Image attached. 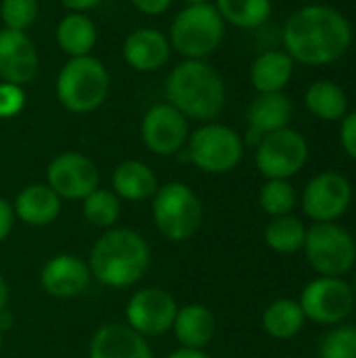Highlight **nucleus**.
<instances>
[{"mask_svg": "<svg viewBox=\"0 0 356 358\" xmlns=\"http://www.w3.org/2000/svg\"><path fill=\"white\" fill-rule=\"evenodd\" d=\"M38 17V0H2L0 19L4 27L25 31L34 25Z\"/></svg>", "mask_w": 356, "mask_h": 358, "instance_id": "obj_32", "label": "nucleus"}, {"mask_svg": "<svg viewBox=\"0 0 356 358\" xmlns=\"http://www.w3.org/2000/svg\"><path fill=\"white\" fill-rule=\"evenodd\" d=\"M304 321H306V317H304L300 304L296 300H287V298L275 300L273 304L266 306V310L262 315V327L275 340L296 338L302 331Z\"/></svg>", "mask_w": 356, "mask_h": 358, "instance_id": "obj_26", "label": "nucleus"}, {"mask_svg": "<svg viewBox=\"0 0 356 358\" xmlns=\"http://www.w3.org/2000/svg\"><path fill=\"white\" fill-rule=\"evenodd\" d=\"M306 227L296 216H277L264 229V241L279 254H296L304 248Z\"/></svg>", "mask_w": 356, "mask_h": 358, "instance_id": "obj_28", "label": "nucleus"}, {"mask_svg": "<svg viewBox=\"0 0 356 358\" xmlns=\"http://www.w3.org/2000/svg\"><path fill=\"white\" fill-rule=\"evenodd\" d=\"M90 358H153V352L147 340L130 325L109 323L94 334Z\"/></svg>", "mask_w": 356, "mask_h": 358, "instance_id": "obj_18", "label": "nucleus"}, {"mask_svg": "<svg viewBox=\"0 0 356 358\" xmlns=\"http://www.w3.org/2000/svg\"><path fill=\"white\" fill-rule=\"evenodd\" d=\"M46 185L61 199H84L94 189H99V168L90 157L67 151L48 164Z\"/></svg>", "mask_w": 356, "mask_h": 358, "instance_id": "obj_12", "label": "nucleus"}, {"mask_svg": "<svg viewBox=\"0 0 356 358\" xmlns=\"http://www.w3.org/2000/svg\"><path fill=\"white\" fill-rule=\"evenodd\" d=\"M153 220L170 241L193 237L204 222V206L185 182H168L153 195Z\"/></svg>", "mask_w": 356, "mask_h": 358, "instance_id": "obj_7", "label": "nucleus"}, {"mask_svg": "<svg viewBox=\"0 0 356 358\" xmlns=\"http://www.w3.org/2000/svg\"><path fill=\"white\" fill-rule=\"evenodd\" d=\"M294 117V103L285 92H258L250 103L245 120L248 128L260 136L287 128Z\"/></svg>", "mask_w": 356, "mask_h": 358, "instance_id": "obj_19", "label": "nucleus"}, {"mask_svg": "<svg viewBox=\"0 0 356 358\" xmlns=\"http://www.w3.org/2000/svg\"><path fill=\"white\" fill-rule=\"evenodd\" d=\"M308 264L321 277H342L353 271L356 262V243L353 235L334 222H315L306 229L304 248Z\"/></svg>", "mask_w": 356, "mask_h": 358, "instance_id": "obj_8", "label": "nucleus"}, {"mask_svg": "<svg viewBox=\"0 0 356 358\" xmlns=\"http://www.w3.org/2000/svg\"><path fill=\"white\" fill-rule=\"evenodd\" d=\"M340 143L346 155L356 162V111H348L340 120Z\"/></svg>", "mask_w": 356, "mask_h": 358, "instance_id": "obj_34", "label": "nucleus"}, {"mask_svg": "<svg viewBox=\"0 0 356 358\" xmlns=\"http://www.w3.org/2000/svg\"><path fill=\"white\" fill-rule=\"evenodd\" d=\"M260 206L262 210L277 218V216H287L292 214V210L296 208V189L290 180H266L260 189Z\"/></svg>", "mask_w": 356, "mask_h": 358, "instance_id": "obj_30", "label": "nucleus"}, {"mask_svg": "<svg viewBox=\"0 0 356 358\" xmlns=\"http://www.w3.org/2000/svg\"><path fill=\"white\" fill-rule=\"evenodd\" d=\"M319 358H356V327H334L321 342Z\"/></svg>", "mask_w": 356, "mask_h": 358, "instance_id": "obj_31", "label": "nucleus"}, {"mask_svg": "<svg viewBox=\"0 0 356 358\" xmlns=\"http://www.w3.org/2000/svg\"><path fill=\"white\" fill-rule=\"evenodd\" d=\"M55 38L69 59L86 57L97 44V25L86 13H69L59 21Z\"/></svg>", "mask_w": 356, "mask_h": 358, "instance_id": "obj_24", "label": "nucleus"}, {"mask_svg": "<svg viewBox=\"0 0 356 358\" xmlns=\"http://www.w3.org/2000/svg\"><path fill=\"white\" fill-rule=\"evenodd\" d=\"M353 201V185L340 172H321L308 180L302 193V210L315 222H334L346 214Z\"/></svg>", "mask_w": 356, "mask_h": 358, "instance_id": "obj_11", "label": "nucleus"}, {"mask_svg": "<svg viewBox=\"0 0 356 358\" xmlns=\"http://www.w3.org/2000/svg\"><path fill=\"white\" fill-rule=\"evenodd\" d=\"M243 138L225 124H206L189 134L183 157L208 174H225L239 166L243 157Z\"/></svg>", "mask_w": 356, "mask_h": 358, "instance_id": "obj_6", "label": "nucleus"}, {"mask_svg": "<svg viewBox=\"0 0 356 358\" xmlns=\"http://www.w3.org/2000/svg\"><path fill=\"white\" fill-rule=\"evenodd\" d=\"M65 8H69V13H86L90 8H94L101 0H59Z\"/></svg>", "mask_w": 356, "mask_h": 358, "instance_id": "obj_37", "label": "nucleus"}, {"mask_svg": "<svg viewBox=\"0 0 356 358\" xmlns=\"http://www.w3.org/2000/svg\"><path fill=\"white\" fill-rule=\"evenodd\" d=\"M13 220H15V210L13 206L0 197V243L8 237L10 229H13Z\"/></svg>", "mask_w": 356, "mask_h": 358, "instance_id": "obj_36", "label": "nucleus"}, {"mask_svg": "<svg viewBox=\"0 0 356 358\" xmlns=\"http://www.w3.org/2000/svg\"><path fill=\"white\" fill-rule=\"evenodd\" d=\"M40 67L38 50L25 31L0 29V78L2 82L25 86L29 84Z\"/></svg>", "mask_w": 356, "mask_h": 358, "instance_id": "obj_15", "label": "nucleus"}, {"mask_svg": "<svg viewBox=\"0 0 356 358\" xmlns=\"http://www.w3.org/2000/svg\"><path fill=\"white\" fill-rule=\"evenodd\" d=\"M170 40L153 27H138L124 40L122 52L126 63L136 71H157L170 59Z\"/></svg>", "mask_w": 356, "mask_h": 358, "instance_id": "obj_17", "label": "nucleus"}, {"mask_svg": "<svg viewBox=\"0 0 356 358\" xmlns=\"http://www.w3.org/2000/svg\"><path fill=\"white\" fill-rule=\"evenodd\" d=\"M0 350H2V331H0Z\"/></svg>", "mask_w": 356, "mask_h": 358, "instance_id": "obj_41", "label": "nucleus"}, {"mask_svg": "<svg viewBox=\"0 0 356 358\" xmlns=\"http://www.w3.org/2000/svg\"><path fill=\"white\" fill-rule=\"evenodd\" d=\"M166 99L187 120L210 122L225 109L227 86L222 76L204 59H185L166 80Z\"/></svg>", "mask_w": 356, "mask_h": 358, "instance_id": "obj_2", "label": "nucleus"}, {"mask_svg": "<svg viewBox=\"0 0 356 358\" xmlns=\"http://www.w3.org/2000/svg\"><path fill=\"white\" fill-rule=\"evenodd\" d=\"M308 159V143L294 128H281L264 134L256 147V168L266 178L290 180Z\"/></svg>", "mask_w": 356, "mask_h": 358, "instance_id": "obj_9", "label": "nucleus"}, {"mask_svg": "<svg viewBox=\"0 0 356 358\" xmlns=\"http://www.w3.org/2000/svg\"><path fill=\"white\" fill-rule=\"evenodd\" d=\"M15 216L29 227H46L61 212V197L48 185H29L15 199Z\"/></svg>", "mask_w": 356, "mask_h": 358, "instance_id": "obj_21", "label": "nucleus"}, {"mask_svg": "<svg viewBox=\"0 0 356 358\" xmlns=\"http://www.w3.org/2000/svg\"><path fill=\"white\" fill-rule=\"evenodd\" d=\"M298 304L306 319L319 325H340L353 313L355 292L342 277H319L304 287Z\"/></svg>", "mask_w": 356, "mask_h": 358, "instance_id": "obj_10", "label": "nucleus"}, {"mask_svg": "<svg viewBox=\"0 0 356 358\" xmlns=\"http://www.w3.org/2000/svg\"><path fill=\"white\" fill-rule=\"evenodd\" d=\"M178 313L176 300L162 287H145L136 292L126 306L128 325L145 336H162L172 329Z\"/></svg>", "mask_w": 356, "mask_h": 358, "instance_id": "obj_13", "label": "nucleus"}, {"mask_svg": "<svg viewBox=\"0 0 356 358\" xmlns=\"http://www.w3.org/2000/svg\"><path fill=\"white\" fill-rule=\"evenodd\" d=\"M120 197L111 189L99 187L82 199V214L97 229H111L120 218Z\"/></svg>", "mask_w": 356, "mask_h": 358, "instance_id": "obj_29", "label": "nucleus"}, {"mask_svg": "<svg viewBox=\"0 0 356 358\" xmlns=\"http://www.w3.org/2000/svg\"><path fill=\"white\" fill-rule=\"evenodd\" d=\"M151 252L143 235L130 229H107L90 252V275L109 287H130L149 268Z\"/></svg>", "mask_w": 356, "mask_h": 358, "instance_id": "obj_3", "label": "nucleus"}, {"mask_svg": "<svg viewBox=\"0 0 356 358\" xmlns=\"http://www.w3.org/2000/svg\"><path fill=\"white\" fill-rule=\"evenodd\" d=\"M294 59L285 50H266L250 67V82L258 92H283L294 76Z\"/></svg>", "mask_w": 356, "mask_h": 358, "instance_id": "obj_22", "label": "nucleus"}, {"mask_svg": "<svg viewBox=\"0 0 356 358\" xmlns=\"http://www.w3.org/2000/svg\"><path fill=\"white\" fill-rule=\"evenodd\" d=\"M88 281H90L88 264L73 254H59L50 258L40 273V283L44 292L61 300L80 296L86 289Z\"/></svg>", "mask_w": 356, "mask_h": 358, "instance_id": "obj_16", "label": "nucleus"}, {"mask_svg": "<svg viewBox=\"0 0 356 358\" xmlns=\"http://www.w3.org/2000/svg\"><path fill=\"white\" fill-rule=\"evenodd\" d=\"M225 19L212 2L187 4L172 21L170 46L185 59H206L225 40Z\"/></svg>", "mask_w": 356, "mask_h": 358, "instance_id": "obj_5", "label": "nucleus"}, {"mask_svg": "<svg viewBox=\"0 0 356 358\" xmlns=\"http://www.w3.org/2000/svg\"><path fill=\"white\" fill-rule=\"evenodd\" d=\"M25 107L23 86L0 82V120H10L19 115Z\"/></svg>", "mask_w": 356, "mask_h": 358, "instance_id": "obj_33", "label": "nucleus"}, {"mask_svg": "<svg viewBox=\"0 0 356 358\" xmlns=\"http://www.w3.org/2000/svg\"><path fill=\"white\" fill-rule=\"evenodd\" d=\"M109 82V71L99 59L73 57L57 76V99L71 113H90L105 103Z\"/></svg>", "mask_w": 356, "mask_h": 358, "instance_id": "obj_4", "label": "nucleus"}, {"mask_svg": "<svg viewBox=\"0 0 356 358\" xmlns=\"http://www.w3.org/2000/svg\"><path fill=\"white\" fill-rule=\"evenodd\" d=\"M285 52L294 63L321 67L340 61L353 44V25L344 13L311 2L290 15L283 27Z\"/></svg>", "mask_w": 356, "mask_h": 358, "instance_id": "obj_1", "label": "nucleus"}, {"mask_svg": "<svg viewBox=\"0 0 356 358\" xmlns=\"http://www.w3.org/2000/svg\"><path fill=\"white\" fill-rule=\"evenodd\" d=\"M111 185H113L111 191L120 199H128V201H145L153 197L159 189L153 170L147 164L136 162V159L122 162L113 170Z\"/></svg>", "mask_w": 356, "mask_h": 358, "instance_id": "obj_23", "label": "nucleus"}, {"mask_svg": "<svg viewBox=\"0 0 356 358\" xmlns=\"http://www.w3.org/2000/svg\"><path fill=\"white\" fill-rule=\"evenodd\" d=\"M308 113L323 122H340L348 113V94L334 80H317L304 92Z\"/></svg>", "mask_w": 356, "mask_h": 358, "instance_id": "obj_25", "label": "nucleus"}, {"mask_svg": "<svg viewBox=\"0 0 356 358\" xmlns=\"http://www.w3.org/2000/svg\"><path fill=\"white\" fill-rule=\"evenodd\" d=\"M185 4H201V2H210V0H183Z\"/></svg>", "mask_w": 356, "mask_h": 358, "instance_id": "obj_40", "label": "nucleus"}, {"mask_svg": "<svg viewBox=\"0 0 356 358\" xmlns=\"http://www.w3.org/2000/svg\"><path fill=\"white\" fill-rule=\"evenodd\" d=\"M311 2H323V0H311Z\"/></svg>", "mask_w": 356, "mask_h": 358, "instance_id": "obj_43", "label": "nucleus"}, {"mask_svg": "<svg viewBox=\"0 0 356 358\" xmlns=\"http://www.w3.org/2000/svg\"><path fill=\"white\" fill-rule=\"evenodd\" d=\"M287 358H300V357H287Z\"/></svg>", "mask_w": 356, "mask_h": 358, "instance_id": "obj_44", "label": "nucleus"}, {"mask_svg": "<svg viewBox=\"0 0 356 358\" xmlns=\"http://www.w3.org/2000/svg\"><path fill=\"white\" fill-rule=\"evenodd\" d=\"M6 302H8V287H6V281L0 275V313L4 310Z\"/></svg>", "mask_w": 356, "mask_h": 358, "instance_id": "obj_39", "label": "nucleus"}, {"mask_svg": "<svg viewBox=\"0 0 356 358\" xmlns=\"http://www.w3.org/2000/svg\"><path fill=\"white\" fill-rule=\"evenodd\" d=\"M353 292H355V298H356V277H355V289H353Z\"/></svg>", "mask_w": 356, "mask_h": 358, "instance_id": "obj_42", "label": "nucleus"}, {"mask_svg": "<svg viewBox=\"0 0 356 358\" xmlns=\"http://www.w3.org/2000/svg\"><path fill=\"white\" fill-rule=\"evenodd\" d=\"M172 329L183 348L204 350L216 336V317L204 304H187L178 308Z\"/></svg>", "mask_w": 356, "mask_h": 358, "instance_id": "obj_20", "label": "nucleus"}, {"mask_svg": "<svg viewBox=\"0 0 356 358\" xmlns=\"http://www.w3.org/2000/svg\"><path fill=\"white\" fill-rule=\"evenodd\" d=\"M214 6L225 23L241 29H256L264 25L273 13L271 0H216Z\"/></svg>", "mask_w": 356, "mask_h": 358, "instance_id": "obj_27", "label": "nucleus"}, {"mask_svg": "<svg viewBox=\"0 0 356 358\" xmlns=\"http://www.w3.org/2000/svg\"><path fill=\"white\" fill-rule=\"evenodd\" d=\"M145 147L155 155H174L189 141V122L170 103L153 105L141 124Z\"/></svg>", "mask_w": 356, "mask_h": 358, "instance_id": "obj_14", "label": "nucleus"}, {"mask_svg": "<svg viewBox=\"0 0 356 358\" xmlns=\"http://www.w3.org/2000/svg\"><path fill=\"white\" fill-rule=\"evenodd\" d=\"M166 358H210L204 350H193V348H180L174 350L172 355H168Z\"/></svg>", "mask_w": 356, "mask_h": 358, "instance_id": "obj_38", "label": "nucleus"}, {"mask_svg": "<svg viewBox=\"0 0 356 358\" xmlns=\"http://www.w3.org/2000/svg\"><path fill=\"white\" fill-rule=\"evenodd\" d=\"M130 2L136 10L145 15H164L172 4V0H130Z\"/></svg>", "mask_w": 356, "mask_h": 358, "instance_id": "obj_35", "label": "nucleus"}]
</instances>
